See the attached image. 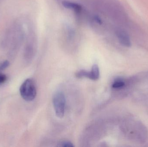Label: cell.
<instances>
[{"instance_id":"3957f363","label":"cell","mask_w":148,"mask_h":147,"mask_svg":"<svg viewBox=\"0 0 148 147\" xmlns=\"http://www.w3.org/2000/svg\"><path fill=\"white\" fill-rule=\"evenodd\" d=\"M115 33L121 45L126 47L131 46L130 37L127 31L121 28H117L116 29Z\"/></svg>"},{"instance_id":"52a82bcc","label":"cell","mask_w":148,"mask_h":147,"mask_svg":"<svg viewBox=\"0 0 148 147\" xmlns=\"http://www.w3.org/2000/svg\"><path fill=\"white\" fill-rule=\"evenodd\" d=\"M60 146L64 147H74L73 143L70 142L64 141L62 142L60 144Z\"/></svg>"},{"instance_id":"5b68a950","label":"cell","mask_w":148,"mask_h":147,"mask_svg":"<svg viewBox=\"0 0 148 147\" xmlns=\"http://www.w3.org/2000/svg\"><path fill=\"white\" fill-rule=\"evenodd\" d=\"M100 77V71L99 67L97 64H94L92 66L91 70L89 72V79L91 80L96 81L99 79Z\"/></svg>"},{"instance_id":"277c9868","label":"cell","mask_w":148,"mask_h":147,"mask_svg":"<svg viewBox=\"0 0 148 147\" xmlns=\"http://www.w3.org/2000/svg\"><path fill=\"white\" fill-rule=\"evenodd\" d=\"M62 4L66 8L73 9L77 13L81 12L82 10V6L80 4L75 3L69 1H64L62 2Z\"/></svg>"},{"instance_id":"ba28073f","label":"cell","mask_w":148,"mask_h":147,"mask_svg":"<svg viewBox=\"0 0 148 147\" xmlns=\"http://www.w3.org/2000/svg\"><path fill=\"white\" fill-rule=\"evenodd\" d=\"M9 65V63L8 60H6L0 64V71H1L6 69L7 67H8Z\"/></svg>"},{"instance_id":"8992f818","label":"cell","mask_w":148,"mask_h":147,"mask_svg":"<svg viewBox=\"0 0 148 147\" xmlns=\"http://www.w3.org/2000/svg\"><path fill=\"white\" fill-rule=\"evenodd\" d=\"M126 85V82L124 79L121 78L116 79L112 85V89L116 90H120L123 89Z\"/></svg>"},{"instance_id":"7a4b0ae2","label":"cell","mask_w":148,"mask_h":147,"mask_svg":"<svg viewBox=\"0 0 148 147\" xmlns=\"http://www.w3.org/2000/svg\"><path fill=\"white\" fill-rule=\"evenodd\" d=\"M53 104L56 116L62 118L65 114L66 108V98L63 93L58 91L53 97Z\"/></svg>"},{"instance_id":"9c48e42d","label":"cell","mask_w":148,"mask_h":147,"mask_svg":"<svg viewBox=\"0 0 148 147\" xmlns=\"http://www.w3.org/2000/svg\"><path fill=\"white\" fill-rule=\"evenodd\" d=\"M7 80V77L6 75L1 72L0 71V85L3 83Z\"/></svg>"},{"instance_id":"6da1fadb","label":"cell","mask_w":148,"mask_h":147,"mask_svg":"<svg viewBox=\"0 0 148 147\" xmlns=\"http://www.w3.org/2000/svg\"><path fill=\"white\" fill-rule=\"evenodd\" d=\"M20 92L21 96L25 101H33L36 95V87L34 81L30 79L25 80L20 87Z\"/></svg>"}]
</instances>
